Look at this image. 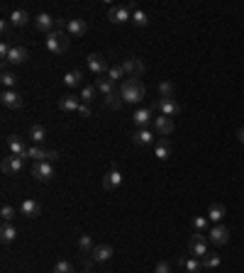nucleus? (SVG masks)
Listing matches in <instances>:
<instances>
[{
    "instance_id": "nucleus-9",
    "label": "nucleus",
    "mask_w": 244,
    "mask_h": 273,
    "mask_svg": "<svg viewBox=\"0 0 244 273\" xmlns=\"http://www.w3.org/2000/svg\"><path fill=\"white\" fill-rule=\"evenodd\" d=\"M5 146H7V151L12 154V156H25L27 154V144H25V136L20 135H10L7 139H5Z\"/></svg>"
},
{
    "instance_id": "nucleus-14",
    "label": "nucleus",
    "mask_w": 244,
    "mask_h": 273,
    "mask_svg": "<svg viewBox=\"0 0 244 273\" xmlns=\"http://www.w3.org/2000/svg\"><path fill=\"white\" fill-rule=\"evenodd\" d=\"M88 68H91V73H93V76H98V78H100V76H105V73H108V61H105V56H103V54H91V56H88Z\"/></svg>"
},
{
    "instance_id": "nucleus-38",
    "label": "nucleus",
    "mask_w": 244,
    "mask_h": 273,
    "mask_svg": "<svg viewBox=\"0 0 244 273\" xmlns=\"http://www.w3.org/2000/svg\"><path fill=\"white\" fill-rule=\"evenodd\" d=\"M122 103H124V100H122L120 90H115L113 95H108V98H105V105H108V108H113V110H120Z\"/></svg>"
},
{
    "instance_id": "nucleus-37",
    "label": "nucleus",
    "mask_w": 244,
    "mask_h": 273,
    "mask_svg": "<svg viewBox=\"0 0 244 273\" xmlns=\"http://www.w3.org/2000/svg\"><path fill=\"white\" fill-rule=\"evenodd\" d=\"M15 215H17V212H15L12 205H2V207H0V217H2V222L12 224V222H15Z\"/></svg>"
},
{
    "instance_id": "nucleus-20",
    "label": "nucleus",
    "mask_w": 244,
    "mask_h": 273,
    "mask_svg": "<svg viewBox=\"0 0 244 273\" xmlns=\"http://www.w3.org/2000/svg\"><path fill=\"white\" fill-rule=\"evenodd\" d=\"M27 59H30V52H27L25 47H12L10 54H7V61H5V64H15V66H20V64H25Z\"/></svg>"
},
{
    "instance_id": "nucleus-19",
    "label": "nucleus",
    "mask_w": 244,
    "mask_h": 273,
    "mask_svg": "<svg viewBox=\"0 0 244 273\" xmlns=\"http://www.w3.org/2000/svg\"><path fill=\"white\" fill-rule=\"evenodd\" d=\"M78 108H81V95H63V98H59L61 112H78Z\"/></svg>"
},
{
    "instance_id": "nucleus-23",
    "label": "nucleus",
    "mask_w": 244,
    "mask_h": 273,
    "mask_svg": "<svg viewBox=\"0 0 244 273\" xmlns=\"http://www.w3.org/2000/svg\"><path fill=\"white\" fill-rule=\"evenodd\" d=\"M154 156H156L159 161L171 159V141H169L166 136H161V139L156 141V146H154Z\"/></svg>"
},
{
    "instance_id": "nucleus-29",
    "label": "nucleus",
    "mask_w": 244,
    "mask_h": 273,
    "mask_svg": "<svg viewBox=\"0 0 244 273\" xmlns=\"http://www.w3.org/2000/svg\"><path fill=\"white\" fill-rule=\"evenodd\" d=\"M30 139H32L34 144H42V141L47 139V127L39 125V122H34V125L30 127Z\"/></svg>"
},
{
    "instance_id": "nucleus-10",
    "label": "nucleus",
    "mask_w": 244,
    "mask_h": 273,
    "mask_svg": "<svg viewBox=\"0 0 244 273\" xmlns=\"http://www.w3.org/2000/svg\"><path fill=\"white\" fill-rule=\"evenodd\" d=\"M34 29H39V32H44V34L54 32V29H57V17H52L49 12L34 15Z\"/></svg>"
},
{
    "instance_id": "nucleus-27",
    "label": "nucleus",
    "mask_w": 244,
    "mask_h": 273,
    "mask_svg": "<svg viewBox=\"0 0 244 273\" xmlns=\"http://www.w3.org/2000/svg\"><path fill=\"white\" fill-rule=\"evenodd\" d=\"M47 156H49V149H42L39 144L30 146V149H27V154H25V159H32L34 164H37V161H47Z\"/></svg>"
},
{
    "instance_id": "nucleus-22",
    "label": "nucleus",
    "mask_w": 244,
    "mask_h": 273,
    "mask_svg": "<svg viewBox=\"0 0 244 273\" xmlns=\"http://www.w3.org/2000/svg\"><path fill=\"white\" fill-rule=\"evenodd\" d=\"M152 141H154V136H152V130H149V127L132 132V144H134V146H152Z\"/></svg>"
},
{
    "instance_id": "nucleus-18",
    "label": "nucleus",
    "mask_w": 244,
    "mask_h": 273,
    "mask_svg": "<svg viewBox=\"0 0 244 273\" xmlns=\"http://www.w3.org/2000/svg\"><path fill=\"white\" fill-rule=\"evenodd\" d=\"M66 32H68L71 37H83V34L88 32V22H86V20H81V17H73V20H68Z\"/></svg>"
},
{
    "instance_id": "nucleus-2",
    "label": "nucleus",
    "mask_w": 244,
    "mask_h": 273,
    "mask_svg": "<svg viewBox=\"0 0 244 273\" xmlns=\"http://www.w3.org/2000/svg\"><path fill=\"white\" fill-rule=\"evenodd\" d=\"M47 49L52 52V54H63L66 49H68V37H66V32L63 29H54V32H49L47 34Z\"/></svg>"
},
{
    "instance_id": "nucleus-25",
    "label": "nucleus",
    "mask_w": 244,
    "mask_h": 273,
    "mask_svg": "<svg viewBox=\"0 0 244 273\" xmlns=\"http://www.w3.org/2000/svg\"><path fill=\"white\" fill-rule=\"evenodd\" d=\"M225 215H227V210H225V205L222 203H213L210 205V210H208V219L215 222V224H220V222L225 219Z\"/></svg>"
},
{
    "instance_id": "nucleus-44",
    "label": "nucleus",
    "mask_w": 244,
    "mask_h": 273,
    "mask_svg": "<svg viewBox=\"0 0 244 273\" xmlns=\"http://www.w3.org/2000/svg\"><path fill=\"white\" fill-rule=\"evenodd\" d=\"M78 115H81V117H91V105H83V103H81V108H78Z\"/></svg>"
},
{
    "instance_id": "nucleus-26",
    "label": "nucleus",
    "mask_w": 244,
    "mask_h": 273,
    "mask_svg": "<svg viewBox=\"0 0 244 273\" xmlns=\"http://www.w3.org/2000/svg\"><path fill=\"white\" fill-rule=\"evenodd\" d=\"M95 88H98V93H103L105 98L115 93V83H113L108 76H100V78H95Z\"/></svg>"
},
{
    "instance_id": "nucleus-32",
    "label": "nucleus",
    "mask_w": 244,
    "mask_h": 273,
    "mask_svg": "<svg viewBox=\"0 0 244 273\" xmlns=\"http://www.w3.org/2000/svg\"><path fill=\"white\" fill-rule=\"evenodd\" d=\"M78 249H81L83 254H91V251L95 249V244H93L91 234H78Z\"/></svg>"
},
{
    "instance_id": "nucleus-41",
    "label": "nucleus",
    "mask_w": 244,
    "mask_h": 273,
    "mask_svg": "<svg viewBox=\"0 0 244 273\" xmlns=\"http://www.w3.org/2000/svg\"><path fill=\"white\" fill-rule=\"evenodd\" d=\"M105 76H108V78H110L113 83H115V81H120V78H127V76H124V71H122V66H120V64H118V66H110V68H108V73H105Z\"/></svg>"
},
{
    "instance_id": "nucleus-30",
    "label": "nucleus",
    "mask_w": 244,
    "mask_h": 273,
    "mask_svg": "<svg viewBox=\"0 0 244 273\" xmlns=\"http://www.w3.org/2000/svg\"><path fill=\"white\" fill-rule=\"evenodd\" d=\"M81 81H83V73H81V71H68V73L63 76L66 88H78V85H81Z\"/></svg>"
},
{
    "instance_id": "nucleus-17",
    "label": "nucleus",
    "mask_w": 244,
    "mask_h": 273,
    "mask_svg": "<svg viewBox=\"0 0 244 273\" xmlns=\"http://www.w3.org/2000/svg\"><path fill=\"white\" fill-rule=\"evenodd\" d=\"M120 186H122V173L113 166V168L103 176V188H105V191H118Z\"/></svg>"
},
{
    "instance_id": "nucleus-31",
    "label": "nucleus",
    "mask_w": 244,
    "mask_h": 273,
    "mask_svg": "<svg viewBox=\"0 0 244 273\" xmlns=\"http://www.w3.org/2000/svg\"><path fill=\"white\" fill-rule=\"evenodd\" d=\"M132 25H134V27H147V25H149L147 12L139 10V7H134V10H132Z\"/></svg>"
},
{
    "instance_id": "nucleus-16",
    "label": "nucleus",
    "mask_w": 244,
    "mask_h": 273,
    "mask_svg": "<svg viewBox=\"0 0 244 273\" xmlns=\"http://www.w3.org/2000/svg\"><path fill=\"white\" fill-rule=\"evenodd\" d=\"M120 66H122V71H124L127 78H139V76L144 73V64H142L139 59H134V56H132V59H124Z\"/></svg>"
},
{
    "instance_id": "nucleus-11",
    "label": "nucleus",
    "mask_w": 244,
    "mask_h": 273,
    "mask_svg": "<svg viewBox=\"0 0 244 273\" xmlns=\"http://www.w3.org/2000/svg\"><path fill=\"white\" fill-rule=\"evenodd\" d=\"M152 127H154V132L159 136H171L174 132V117H166V115H159V117H154V122H152Z\"/></svg>"
},
{
    "instance_id": "nucleus-21",
    "label": "nucleus",
    "mask_w": 244,
    "mask_h": 273,
    "mask_svg": "<svg viewBox=\"0 0 244 273\" xmlns=\"http://www.w3.org/2000/svg\"><path fill=\"white\" fill-rule=\"evenodd\" d=\"M20 212L25 217H39L42 215V205L37 203V200H32V198H25L22 205H20Z\"/></svg>"
},
{
    "instance_id": "nucleus-40",
    "label": "nucleus",
    "mask_w": 244,
    "mask_h": 273,
    "mask_svg": "<svg viewBox=\"0 0 244 273\" xmlns=\"http://www.w3.org/2000/svg\"><path fill=\"white\" fill-rule=\"evenodd\" d=\"M54 273H76V271H73V264H71V261L61 259V261L54 264Z\"/></svg>"
},
{
    "instance_id": "nucleus-6",
    "label": "nucleus",
    "mask_w": 244,
    "mask_h": 273,
    "mask_svg": "<svg viewBox=\"0 0 244 273\" xmlns=\"http://www.w3.org/2000/svg\"><path fill=\"white\" fill-rule=\"evenodd\" d=\"M0 168H2V173H7V176H17L22 168H25V156H5L2 159V164H0Z\"/></svg>"
},
{
    "instance_id": "nucleus-7",
    "label": "nucleus",
    "mask_w": 244,
    "mask_h": 273,
    "mask_svg": "<svg viewBox=\"0 0 244 273\" xmlns=\"http://www.w3.org/2000/svg\"><path fill=\"white\" fill-rule=\"evenodd\" d=\"M32 176H34L37 181H42V183L52 181V178H54V164H49V161H37V164H32Z\"/></svg>"
},
{
    "instance_id": "nucleus-15",
    "label": "nucleus",
    "mask_w": 244,
    "mask_h": 273,
    "mask_svg": "<svg viewBox=\"0 0 244 273\" xmlns=\"http://www.w3.org/2000/svg\"><path fill=\"white\" fill-rule=\"evenodd\" d=\"M0 103H2V108H7V110H17V108H22V95L17 93V90H2L0 93Z\"/></svg>"
},
{
    "instance_id": "nucleus-4",
    "label": "nucleus",
    "mask_w": 244,
    "mask_h": 273,
    "mask_svg": "<svg viewBox=\"0 0 244 273\" xmlns=\"http://www.w3.org/2000/svg\"><path fill=\"white\" fill-rule=\"evenodd\" d=\"M134 7H137V5H113V7L108 10V17H110L113 25H124V22L132 20V10H134Z\"/></svg>"
},
{
    "instance_id": "nucleus-45",
    "label": "nucleus",
    "mask_w": 244,
    "mask_h": 273,
    "mask_svg": "<svg viewBox=\"0 0 244 273\" xmlns=\"http://www.w3.org/2000/svg\"><path fill=\"white\" fill-rule=\"evenodd\" d=\"M237 139H240V144H244V127L237 132Z\"/></svg>"
},
{
    "instance_id": "nucleus-13",
    "label": "nucleus",
    "mask_w": 244,
    "mask_h": 273,
    "mask_svg": "<svg viewBox=\"0 0 244 273\" xmlns=\"http://www.w3.org/2000/svg\"><path fill=\"white\" fill-rule=\"evenodd\" d=\"M113 256H115V251H113V246H108V244H98V246L91 251V261H93V264H108V261H113Z\"/></svg>"
},
{
    "instance_id": "nucleus-39",
    "label": "nucleus",
    "mask_w": 244,
    "mask_h": 273,
    "mask_svg": "<svg viewBox=\"0 0 244 273\" xmlns=\"http://www.w3.org/2000/svg\"><path fill=\"white\" fill-rule=\"evenodd\" d=\"M200 261H203V269H217V266L222 264L217 254H208V256H203Z\"/></svg>"
},
{
    "instance_id": "nucleus-34",
    "label": "nucleus",
    "mask_w": 244,
    "mask_h": 273,
    "mask_svg": "<svg viewBox=\"0 0 244 273\" xmlns=\"http://www.w3.org/2000/svg\"><path fill=\"white\" fill-rule=\"evenodd\" d=\"M0 81H2L5 90H15V85H17V76H15V73H10V71H2Z\"/></svg>"
},
{
    "instance_id": "nucleus-5",
    "label": "nucleus",
    "mask_w": 244,
    "mask_h": 273,
    "mask_svg": "<svg viewBox=\"0 0 244 273\" xmlns=\"http://www.w3.org/2000/svg\"><path fill=\"white\" fill-rule=\"evenodd\" d=\"M152 122H154L152 108H137V110L132 112V125H134L137 130H147Z\"/></svg>"
},
{
    "instance_id": "nucleus-35",
    "label": "nucleus",
    "mask_w": 244,
    "mask_h": 273,
    "mask_svg": "<svg viewBox=\"0 0 244 273\" xmlns=\"http://www.w3.org/2000/svg\"><path fill=\"white\" fill-rule=\"evenodd\" d=\"M174 93H176V85L171 81H161L159 83V95L161 98H174Z\"/></svg>"
},
{
    "instance_id": "nucleus-12",
    "label": "nucleus",
    "mask_w": 244,
    "mask_h": 273,
    "mask_svg": "<svg viewBox=\"0 0 244 273\" xmlns=\"http://www.w3.org/2000/svg\"><path fill=\"white\" fill-rule=\"evenodd\" d=\"M156 110H159L161 115H166V117H176V115L181 112V105L176 103V98H159Z\"/></svg>"
},
{
    "instance_id": "nucleus-43",
    "label": "nucleus",
    "mask_w": 244,
    "mask_h": 273,
    "mask_svg": "<svg viewBox=\"0 0 244 273\" xmlns=\"http://www.w3.org/2000/svg\"><path fill=\"white\" fill-rule=\"evenodd\" d=\"M154 273H171V264H169V261H159Z\"/></svg>"
},
{
    "instance_id": "nucleus-1",
    "label": "nucleus",
    "mask_w": 244,
    "mask_h": 273,
    "mask_svg": "<svg viewBox=\"0 0 244 273\" xmlns=\"http://www.w3.org/2000/svg\"><path fill=\"white\" fill-rule=\"evenodd\" d=\"M120 95L124 103H132V105L142 103L144 100V85H142V81L139 78H124L120 83Z\"/></svg>"
},
{
    "instance_id": "nucleus-33",
    "label": "nucleus",
    "mask_w": 244,
    "mask_h": 273,
    "mask_svg": "<svg viewBox=\"0 0 244 273\" xmlns=\"http://www.w3.org/2000/svg\"><path fill=\"white\" fill-rule=\"evenodd\" d=\"M181 264L185 266V271H188V273H200V269H203V261H200V259H195V256H190V259H181Z\"/></svg>"
},
{
    "instance_id": "nucleus-36",
    "label": "nucleus",
    "mask_w": 244,
    "mask_h": 273,
    "mask_svg": "<svg viewBox=\"0 0 244 273\" xmlns=\"http://www.w3.org/2000/svg\"><path fill=\"white\" fill-rule=\"evenodd\" d=\"M95 93H98V88H95V85H86V88L81 90V103H83V105H91V103H93V98H95Z\"/></svg>"
},
{
    "instance_id": "nucleus-42",
    "label": "nucleus",
    "mask_w": 244,
    "mask_h": 273,
    "mask_svg": "<svg viewBox=\"0 0 244 273\" xmlns=\"http://www.w3.org/2000/svg\"><path fill=\"white\" fill-rule=\"evenodd\" d=\"M208 217H203V215H198V217H193V227H195V232H200V234H205V229H208Z\"/></svg>"
},
{
    "instance_id": "nucleus-3",
    "label": "nucleus",
    "mask_w": 244,
    "mask_h": 273,
    "mask_svg": "<svg viewBox=\"0 0 244 273\" xmlns=\"http://www.w3.org/2000/svg\"><path fill=\"white\" fill-rule=\"evenodd\" d=\"M188 251H190V256H195V259L208 256V237L200 234V232L190 234V239H188Z\"/></svg>"
},
{
    "instance_id": "nucleus-28",
    "label": "nucleus",
    "mask_w": 244,
    "mask_h": 273,
    "mask_svg": "<svg viewBox=\"0 0 244 273\" xmlns=\"http://www.w3.org/2000/svg\"><path fill=\"white\" fill-rule=\"evenodd\" d=\"M15 239H17V229H15V224L2 222V227H0V242H2V244H12Z\"/></svg>"
},
{
    "instance_id": "nucleus-8",
    "label": "nucleus",
    "mask_w": 244,
    "mask_h": 273,
    "mask_svg": "<svg viewBox=\"0 0 244 273\" xmlns=\"http://www.w3.org/2000/svg\"><path fill=\"white\" fill-rule=\"evenodd\" d=\"M208 239H210V244H215V246H225V244L230 242V227H225V224H215V227H210Z\"/></svg>"
},
{
    "instance_id": "nucleus-24",
    "label": "nucleus",
    "mask_w": 244,
    "mask_h": 273,
    "mask_svg": "<svg viewBox=\"0 0 244 273\" xmlns=\"http://www.w3.org/2000/svg\"><path fill=\"white\" fill-rule=\"evenodd\" d=\"M30 20H32V15H30L27 10H22V7L10 12V25H12V27H25Z\"/></svg>"
}]
</instances>
